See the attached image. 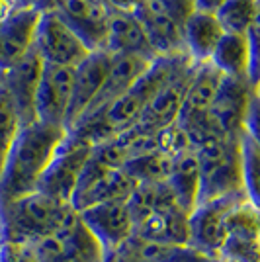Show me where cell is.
I'll use <instances>...</instances> for the list:
<instances>
[{
  "label": "cell",
  "instance_id": "cell-1",
  "mask_svg": "<svg viewBox=\"0 0 260 262\" xmlns=\"http://www.w3.org/2000/svg\"><path fill=\"white\" fill-rule=\"evenodd\" d=\"M65 135V127L37 120L22 125L0 176V204L37 192L39 180Z\"/></svg>",
  "mask_w": 260,
  "mask_h": 262
},
{
  "label": "cell",
  "instance_id": "cell-2",
  "mask_svg": "<svg viewBox=\"0 0 260 262\" xmlns=\"http://www.w3.org/2000/svg\"><path fill=\"white\" fill-rule=\"evenodd\" d=\"M73 209L75 208L71 204L53 200L41 192H32L28 196L0 204L2 243L33 247L44 239L53 237Z\"/></svg>",
  "mask_w": 260,
  "mask_h": 262
},
{
  "label": "cell",
  "instance_id": "cell-3",
  "mask_svg": "<svg viewBox=\"0 0 260 262\" xmlns=\"http://www.w3.org/2000/svg\"><path fill=\"white\" fill-rule=\"evenodd\" d=\"M192 67L196 65L186 53L153 59L151 65L145 69L141 77L116 102H112L108 108L104 110V120L108 123L112 135H119L133 127L137 120L141 118L145 108L149 106V102L155 98V94L163 86H166L170 80L184 75L186 71H190Z\"/></svg>",
  "mask_w": 260,
  "mask_h": 262
},
{
  "label": "cell",
  "instance_id": "cell-4",
  "mask_svg": "<svg viewBox=\"0 0 260 262\" xmlns=\"http://www.w3.org/2000/svg\"><path fill=\"white\" fill-rule=\"evenodd\" d=\"M239 139L241 135L219 137L194 149L198 168H200L198 202L245 192Z\"/></svg>",
  "mask_w": 260,
  "mask_h": 262
},
{
  "label": "cell",
  "instance_id": "cell-5",
  "mask_svg": "<svg viewBox=\"0 0 260 262\" xmlns=\"http://www.w3.org/2000/svg\"><path fill=\"white\" fill-rule=\"evenodd\" d=\"M39 262H104L106 249L73 209L53 237L32 247Z\"/></svg>",
  "mask_w": 260,
  "mask_h": 262
},
{
  "label": "cell",
  "instance_id": "cell-6",
  "mask_svg": "<svg viewBox=\"0 0 260 262\" xmlns=\"http://www.w3.org/2000/svg\"><path fill=\"white\" fill-rule=\"evenodd\" d=\"M135 186V180L125 174L123 168H106L88 159L78 176L71 206L80 211L104 202H125Z\"/></svg>",
  "mask_w": 260,
  "mask_h": 262
},
{
  "label": "cell",
  "instance_id": "cell-7",
  "mask_svg": "<svg viewBox=\"0 0 260 262\" xmlns=\"http://www.w3.org/2000/svg\"><path fill=\"white\" fill-rule=\"evenodd\" d=\"M33 51L44 65L73 67L75 69L90 51L76 37V33L67 26L55 10L44 12L39 16Z\"/></svg>",
  "mask_w": 260,
  "mask_h": 262
},
{
  "label": "cell",
  "instance_id": "cell-8",
  "mask_svg": "<svg viewBox=\"0 0 260 262\" xmlns=\"http://www.w3.org/2000/svg\"><path fill=\"white\" fill-rule=\"evenodd\" d=\"M243 198H249L247 192L198 202L188 215V243L217 258L225 241V221L229 211Z\"/></svg>",
  "mask_w": 260,
  "mask_h": 262
},
{
  "label": "cell",
  "instance_id": "cell-9",
  "mask_svg": "<svg viewBox=\"0 0 260 262\" xmlns=\"http://www.w3.org/2000/svg\"><path fill=\"white\" fill-rule=\"evenodd\" d=\"M90 153H92V147L80 143L67 133L55 153L53 161L49 163L47 170L39 180L37 192L53 200H59V202L71 204L78 176L82 172L84 164L88 163Z\"/></svg>",
  "mask_w": 260,
  "mask_h": 262
},
{
  "label": "cell",
  "instance_id": "cell-10",
  "mask_svg": "<svg viewBox=\"0 0 260 262\" xmlns=\"http://www.w3.org/2000/svg\"><path fill=\"white\" fill-rule=\"evenodd\" d=\"M258 204L250 198L237 202L225 221V241L217 258L229 262H258Z\"/></svg>",
  "mask_w": 260,
  "mask_h": 262
},
{
  "label": "cell",
  "instance_id": "cell-11",
  "mask_svg": "<svg viewBox=\"0 0 260 262\" xmlns=\"http://www.w3.org/2000/svg\"><path fill=\"white\" fill-rule=\"evenodd\" d=\"M254 96H258V88L252 86L247 78H221L215 100L207 112L221 135L239 137L245 131L247 112Z\"/></svg>",
  "mask_w": 260,
  "mask_h": 262
},
{
  "label": "cell",
  "instance_id": "cell-12",
  "mask_svg": "<svg viewBox=\"0 0 260 262\" xmlns=\"http://www.w3.org/2000/svg\"><path fill=\"white\" fill-rule=\"evenodd\" d=\"M73 67L44 65L33 104L37 121L65 127L73 96Z\"/></svg>",
  "mask_w": 260,
  "mask_h": 262
},
{
  "label": "cell",
  "instance_id": "cell-13",
  "mask_svg": "<svg viewBox=\"0 0 260 262\" xmlns=\"http://www.w3.org/2000/svg\"><path fill=\"white\" fill-rule=\"evenodd\" d=\"M78 215L106 252H118L133 237L135 223L127 208V200L96 204L80 209Z\"/></svg>",
  "mask_w": 260,
  "mask_h": 262
},
{
  "label": "cell",
  "instance_id": "cell-14",
  "mask_svg": "<svg viewBox=\"0 0 260 262\" xmlns=\"http://www.w3.org/2000/svg\"><path fill=\"white\" fill-rule=\"evenodd\" d=\"M55 12L88 51H104L110 8L102 0H61Z\"/></svg>",
  "mask_w": 260,
  "mask_h": 262
},
{
  "label": "cell",
  "instance_id": "cell-15",
  "mask_svg": "<svg viewBox=\"0 0 260 262\" xmlns=\"http://www.w3.org/2000/svg\"><path fill=\"white\" fill-rule=\"evenodd\" d=\"M256 33L254 26L247 35L223 33L209 63L229 78H247L254 88H258V69H256Z\"/></svg>",
  "mask_w": 260,
  "mask_h": 262
},
{
  "label": "cell",
  "instance_id": "cell-16",
  "mask_svg": "<svg viewBox=\"0 0 260 262\" xmlns=\"http://www.w3.org/2000/svg\"><path fill=\"white\" fill-rule=\"evenodd\" d=\"M41 69H44V63L32 47V51L22 61H18L14 67L0 73V86L10 96L22 125L35 121L33 104H35V92L41 77Z\"/></svg>",
  "mask_w": 260,
  "mask_h": 262
},
{
  "label": "cell",
  "instance_id": "cell-17",
  "mask_svg": "<svg viewBox=\"0 0 260 262\" xmlns=\"http://www.w3.org/2000/svg\"><path fill=\"white\" fill-rule=\"evenodd\" d=\"M108 51H90V53L75 67L73 71V96L67 114L65 129H69L78 118L84 116L92 102L96 100L100 88L104 84V78L110 67Z\"/></svg>",
  "mask_w": 260,
  "mask_h": 262
},
{
  "label": "cell",
  "instance_id": "cell-18",
  "mask_svg": "<svg viewBox=\"0 0 260 262\" xmlns=\"http://www.w3.org/2000/svg\"><path fill=\"white\" fill-rule=\"evenodd\" d=\"M39 16L35 8H14L0 18V73L32 51Z\"/></svg>",
  "mask_w": 260,
  "mask_h": 262
},
{
  "label": "cell",
  "instance_id": "cell-19",
  "mask_svg": "<svg viewBox=\"0 0 260 262\" xmlns=\"http://www.w3.org/2000/svg\"><path fill=\"white\" fill-rule=\"evenodd\" d=\"M133 14L141 24L157 57L184 53L182 26L166 12L159 0H141V4Z\"/></svg>",
  "mask_w": 260,
  "mask_h": 262
},
{
  "label": "cell",
  "instance_id": "cell-20",
  "mask_svg": "<svg viewBox=\"0 0 260 262\" xmlns=\"http://www.w3.org/2000/svg\"><path fill=\"white\" fill-rule=\"evenodd\" d=\"M194 71L196 67H192L190 71H186L184 75L176 77L166 86L161 88L155 94V98L149 102V106L145 108L141 118L137 120V123L133 127L145 131V133H157V131L176 123L178 116H180V110H182L186 88L190 84V78L194 75Z\"/></svg>",
  "mask_w": 260,
  "mask_h": 262
},
{
  "label": "cell",
  "instance_id": "cell-21",
  "mask_svg": "<svg viewBox=\"0 0 260 262\" xmlns=\"http://www.w3.org/2000/svg\"><path fill=\"white\" fill-rule=\"evenodd\" d=\"M104 51L110 55H135L147 61L157 59V53L153 51L139 20L135 18V14L127 12H110Z\"/></svg>",
  "mask_w": 260,
  "mask_h": 262
},
{
  "label": "cell",
  "instance_id": "cell-22",
  "mask_svg": "<svg viewBox=\"0 0 260 262\" xmlns=\"http://www.w3.org/2000/svg\"><path fill=\"white\" fill-rule=\"evenodd\" d=\"M149 65H151V61H147L143 57H135V55H112L110 57L108 73H106V78H104V84L100 88L96 100L92 102V106L84 112V116L86 114H94V112H104L112 102H116L137 78L141 77Z\"/></svg>",
  "mask_w": 260,
  "mask_h": 262
},
{
  "label": "cell",
  "instance_id": "cell-23",
  "mask_svg": "<svg viewBox=\"0 0 260 262\" xmlns=\"http://www.w3.org/2000/svg\"><path fill=\"white\" fill-rule=\"evenodd\" d=\"M223 28L219 26L213 14L192 12L182 24V43L184 53L194 65L209 63L219 39L223 37Z\"/></svg>",
  "mask_w": 260,
  "mask_h": 262
},
{
  "label": "cell",
  "instance_id": "cell-24",
  "mask_svg": "<svg viewBox=\"0 0 260 262\" xmlns=\"http://www.w3.org/2000/svg\"><path fill=\"white\" fill-rule=\"evenodd\" d=\"M188 215L178 206L153 211L135 223L133 237L149 243H188Z\"/></svg>",
  "mask_w": 260,
  "mask_h": 262
},
{
  "label": "cell",
  "instance_id": "cell-25",
  "mask_svg": "<svg viewBox=\"0 0 260 262\" xmlns=\"http://www.w3.org/2000/svg\"><path fill=\"white\" fill-rule=\"evenodd\" d=\"M221 78H223V75L211 63L196 65L194 75L190 78V84L186 88L184 102H182V110H180L178 120L207 114L211 104H213V100H215Z\"/></svg>",
  "mask_w": 260,
  "mask_h": 262
},
{
  "label": "cell",
  "instance_id": "cell-26",
  "mask_svg": "<svg viewBox=\"0 0 260 262\" xmlns=\"http://www.w3.org/2000/svg\"><path fill=\"white\" fill-rule=\"evenodd\" d=\"M164 182L168 184L178 206L186 213H190L198 202V192H200V168L194 151H186L174 157Z\"/></svg>",
  "mask_w": 260,
  "mask_h": 262
},
{
  "label": "cell",
  "instance_id": "cell-27",
  "mask_svg": "<svg viewBox=\"0 0 260 262\" xmlns=\"http://www.w3.org/2000/svg\"><path fill=\"white\" fill-rule=\"evenodd\" d=\"M125 245L145 262H217L215 256H209L190 243H149L131 237Z\"/></svg>",
  "mask_w": 260,
  "mask_h": 262
},
{
  "label": "cell",
  "instance_id": "cell-28",
  "mask_svg": "<svg viewBox=\"0 0 260 262\" xmlns=\"http://www.w3.org/2000/svg\"><path fill=\"white\" fill-rule=\"evenodd\" d=\"M225 33H247L258 26V0H225L213 14Z\"/></svg>",
  "mask_w": 260,
  "mask_h": 262
},
{
  "label": "cell",
  "instance_id": "cell-29",
  "mask_svg": "<svg viewBox=\"0 0 260 262\" xmlns=\"http://www.w3.org/2000/svg\"><path fill=\"white\" fill-rule=\"evenodd\" d=\"M172 159L163 155L161 151L133 157L123 164L125 174L135 180V184H153V182H164L168 170H170Z\"/></svg>",
  "mask_w": 260,
  "mask_h": 262
},
{
  "label": "cell",
  "instance_id": "cell-30",
  "mask_svg": "<svg viewBox=\"0 0 260 262\" xmlns=\"http://www.w3.org/2000/svg\"><path fill=\"white\" fill-rule=\"evenodd\" d=\"M20 129H22L20 116L14 108L10 96L6 94V90L0 86V176Z\"/></svg>",
  "mask_w": 260,
  "mask_h": 262
},
{
  "label": "cell",
  "instance_id": "cell-31",
  "mask_svg": "<svg viewBox=\"0 0 260 262\" xmlns=\"http://www.w3.org/2000/svg\"><path fill=\"white\" fill-rule=\"evenodd\" d=\"M239 145H241V170H243L245 192L254 204H258V192H256V184H258V139L249 135L247 131H243Z\"/></svg>",
  "mask_w": 260,
  "mask_h": 262
},
{
  "label": "cell",
  "instance_id": "cell-32",
  "mask_svg": "<svg viewBox=\"0 0 260 262\" xmlns=\"http://www.w3.org/2000/svg\"><path fill=\"white\" fill-rule=\"evenodd\" d=\"M0 262H39L30 245L2 243L0 245Z\"/></svg>",
  "mask_w": 260,
  "mask_h": 262
},
{
  "label": "cell",
  "instance_id": "cell-33",
  "mask_svg": "<svg viewBox=\"0 0 260 262\" xmlns=\"http://www.w3.org/2000/svg\"><path fill=\"white\" fill-rule=\"evenodd\" d=\"M163 4L166 12L172 16L176 22L184 24V20L194 12V0H159Z\"/></svg>",
  "mask_w": 260,
  "mask_h": 262
},
{
  "label": "cell",
  "instance_id": "cell-34",
  "mask_svg": "<svg viewBox=\"0 0 260 262\" xmlns=\"http://www.w3.org/2000/svg\"><path fill=\"white\" fill-rule=\"evenodd\" d=\"M104 4L110 8V12H127L133 14L137 10V6L141 4V0H104Z\"/></svg>",
  "mask_w": 260,
  "mask_h": 262
},
{
  "label": "cell",
  "instance_id": "cell-35",
  "mask_svg": "<svg viewBox=\"0 0 260 262\" xmlns=\"http://www.w3.org/2000/svg\"><path fill=\"white\" fill-rule=\"evenodd\" d=\"M223 2L225 0H194V10L206 12V14H215Z\"/></svg>",
  "mask_w": 260,
  "mask_h": 262
},
{
  "label": "cell",
  "instance_id": "cell-36",
  "mask_svg": "<svg viewBox=\"0 0 260 262\" xmlns=\"http://www.w3.org/2000/svg\"><path fill=\"white\" fill-rule=\"evenodd\" d=\"M116 260L118 262H145L143 258H139L135 252L131 251L127 245H123V247L116 252Z\"/></svg>",
  "mask_w": 260,
  "mask_h": 262
},
{
  "label": "cell",
  "instance_id": "cell-37",
  "mask_svg": "<svg viewBox=\"0 0 260 262\" xmlns=\"http://www.w3.org/2000/svg\"><path fill=\"white\" fill-rule=\"evenodd\" d=\"M61 0H37L35 2V10L39 12V14H44V12H51L57 8V4H59Z\"/></svg>",
  "mask_w": 260,
  "mask_h": 262
},
{
  "label": "cell",
  "instance_id": "cell-38",
  "mask_svg": "<svg viewBox=\"0 0 260 262\" xmlns=\"http://www.w3.org/2000/svg\"><path fill=\"white\" fill-rule=\"evenodd\" d=\"M16 6H14V0H0V18H4L6 14H10Z\"/></svg>",
  "mask_w": 260,
  "mask_h": 262
},
{
  "label": "cell",
  "instance_id": "cell-39",
  "mask_svg": "<svg viewBox=\"0 0 260 262\" xmlns=\"http://www.w3.org/2000/svg\"><path fill=\"white\" fill-rule=\"evenodd\" d=\"M35 2L37 0H14V6L16 8H35Z\"/></svg>",
  "mask_w": 260,
  "mask_h": 262
},
{
  "label": "cell",
  "instance_id": "cell-40",
  "mask_svg": "<svg viewBox=\"0 0 260 262\" xmlns=\"http://www.w3.org/2000/svg\"><path fill=\"white\" fill-rule=\"evenodd\" d=\"M104 262H118L116 260V252H108L106 258H104Z\"/></svg>",
  "mask_w": 260,
  "mask_h": 262
},
{
  "label": "cell",
  "instance_id": "cell-41",
  "mask_svg": "<svg viewBox=\"0 0 260 262\" xmlns=\"http://www.w3.org/2000/svg\"><path fill=\"white\" fill-rule=\"evenodd\" d=\"M217 262H229V260H223V258H217Z\"/></svg>",
  "mask_w": 260,
  "mask_h": 262
},
{
  "label": "cell",
  "instance_id": "cell-42",
  "mask_svg": "<svg viewBox=\"0 0 260 262\" xmlns=\"http://www.w3.org/2000/svg\"><path fill=\"white\" fill-rule=\"evenodd\" d=\"M0 245H2V235H0Z\"/></svg>",
  "mask_w": 260,
  "mask_h": 262
},
{
  "label": "cell",
  "instance_id": "cell-43",
  "mask_svg": "<svg viewBox=\"0 0 260 262\" xmlns=\"http://www.w3.org/2000/svg\"><path fill=\"white\" fill-rule=\"evenodd\" d=\"M102 2H104V0H102Z\"/></svg>",
  "mask_w": 260,
  "mask_h": 262
}]
</instances>
